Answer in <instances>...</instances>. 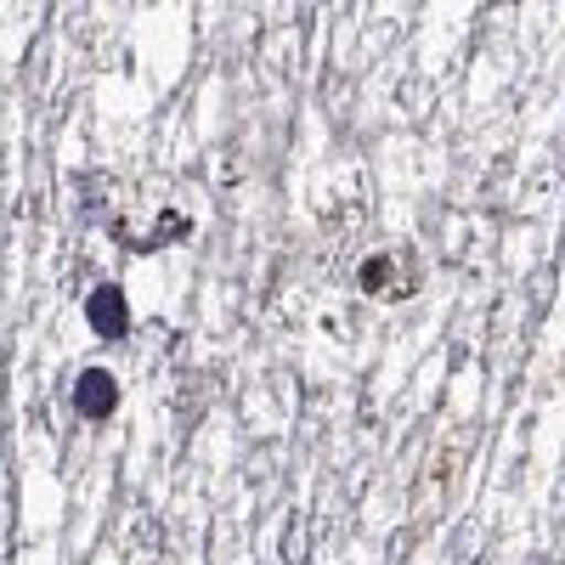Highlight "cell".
<instances>
[{"label": "cell", "mask_w": 565, "mask_h": 565, "mask_svg": "<svg viewBox=\"0 0 565 565\" xmlns=\"http://www.w3.org/2000/svg\"><path fill=\"white\" fill-rule=\"evenodd\" d=\"M85 322H90V334L97 340H125L130 334V300L119 282H103V289H90L85 300Z\"/></svg>", "instance_id": "obj_1"}, {"label": "cell", "mask_w": 565, "mask_h": 565, "mask_svg": "<svg viewBox=\"0 0 565 565\" xmlns=\"http://www.w3.org/2000/svg\"><path fill=\"white\" fill-rule=\"evenodd\" d=\"M362 289L367 295H391L396 289V260L391 255H367L362 260Z\"/></svg>", "instance_id": "obj_3"}, {"label": "cell", "mask_w": 565, "mask_h": 565, "mask_svg": "<svg viewBox=\"0 0 565 565\" xmlns=\"http://www.w3.org/2000/svg\"><path fill=\"white\" fill-rule=\"evenodd\" d=\"M114 407H119L114 373H108V367H85L79 380H74V413H79V418H108Z\"/></svg>", "instance_id": "obj_2"}]
</instances>
